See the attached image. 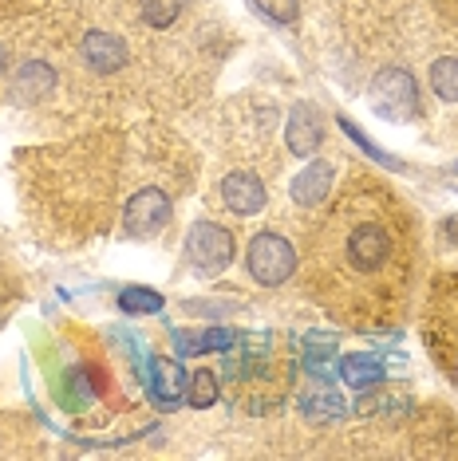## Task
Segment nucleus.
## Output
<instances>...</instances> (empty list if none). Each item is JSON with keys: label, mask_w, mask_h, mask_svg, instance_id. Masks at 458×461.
<instances>
[{"label": "nucleus", "mask_w": 458, "mask_h": 461, "mask_svg": "<svg viewBox=\"0 0 458 461\" xmlns=\"http://www.w3.org/2000/svg\"><path fill=\"white\" fill-rule=\"evenodd\" d=\"M419 265L411 205L376 177H352L308 249V288L328 316L352 328H388L403 316Z\"/></svg>", "instance_id": "f257e3e1"}, {"label": "nucleus", "mask_w": 458, "mask_h": 461, "mask_svg": "<svg viewBox=\"0 0 458 461\" xmlns=\"http://www.w3.org/2000/svg\"><path fill=\"white\" fill-rule=\"evenodd\" d=\"M423 339L443 375H458V272H446L426 292Z\"/></svg>", "instance_id": "f03ea898"}, {"label": "nucleus", "mask_w": 458, "mask_h": 461, "mask_svg": "<svg viewBox=\"0 0 458 461\" xmlns=\"http://www.w3.org/2000/svg\"><path fill=\"white\" fill-rule=\"evenodd\" d=\"M368 99H371V111H376L383 122H411L423 114L419 83L403 68H383L380 76L371 79Z\"/></svg>", "instance_id": "7ed1b4c3"}, {"label": "nucleus", "mask_w": 458, "mask_h": 461, "mask_svg": "<svg viewBox=\"0 0 458 461\" xmlns=\"http://www.w3.org/2000/svg\"><path fill=\"white\" fill-rule=\"evenodd\" d=\"M245 268L261 288H280L285 280H293V272H297L293 240H285L280 233H257L253 240H249Z\"/></svg>", "instance_id": "20e7f679"}, {"label": "nucleus", "mask_w": 458, "mask_h": 461, "mask_svg": "<svg viewBox=\"0 0 458 461\" xmlns=\"http://www.w3.org/2000/svg\"><path fill=\"white\" fill-rule=\"evenodd\" d=\"M237 257V240L225 225L217 221H194V229L186 233V265L202 276H217L234 265Z\"/></svg>", "instance_id": "39448f33"}, {"label": "nucleus", "mask_w": 458, "mask_h": 461, "mask_svg": "<svg viewBox=\"0 0 458 461\" xmlns=\"http://www.w3.org/2000/svg\"><path fill=\"white\" fill-rule=\"evenodd\" d=\"M170 213H174L170 194L162 185H142V190L131 194L127 209H123V233L134 240H151L170 225Z\"/></svg>", "instance_id": "423d86ee"}, {"label": "nucleus", "mask_w": 458, "mask_h": 461, "mask_svg": "<svg viewBox=\"0 0 458 461\" xmlns=\"http://www.w3.org/2000/svg\"><path fill=\"white\" fill-rule=\"evenodd\" d=\"M265 182L257 174H245V170H237V174H225L222 177V202L229 205V213H237V217H257L265 209Z\"/></svg>", "instance_id": "0eeeda50"}, {"label": "nucleus", "mask_w": 458, "mask_h": 461, "mask_svg": "<svg viewBox=\"0 0 458 461\" xmlns=\"http://www.w3.org/2000/svg\"><path fill=\"white\" fill-rule=\"evenodd\" d=\"M79 51H83V59H87V68L99 71V76L123 71V68H127V59H131V48L123 44L114 32H103V28H96V32L83 36Z\"/></svg>", "instance_id": "6e6552de"}, {"label": "nucleus", "mask_w": 458, "mask_h": 461, "mask_svg": "<svg viewBox=\"0 0 458 461\" xmlns=\"http://www.w3.org/2000/svg\"><path fill=\"white\" fill-rule=\"evenodd\" d=\"M289 150L297 154V158H312V154L320 150V142H325V122H320V114L312 103H297L293 114H289Z\"/></svg>", "instance_id": "1a4fd4ad"}, {"label": "nucleus", "mask_w": 458, "mask_h": 461, "mask_svg": "<svg viewBox=\"0 0 458 461\" xmlns=\"http://www.w3.org/2000/svg\"><path fill=\"white\" fill-rule=\"evenodd\" d=\"M332 177H336V170H332L328 162H312L293 177L289 194H293V202L300 209H316V205H325V197L332 190Z\"/></svg>", "instance_id": "9d476101"}, {"label": "nucleus", "mask_w": 458, "mask_h": 461, "mask_svg": "<svg viewBox=\"0 0 458 461\" xmlns=\"http://www.w3.org/2000/svg\"><path fill=\"white\" fill-rule=\"evenodd\" d=\"M51 87H56V71H51L48 64L32 59V64L20 68V76H16V99L36 103V99H44Z\"/></svg>", "instance_id": "9b49d317"}, {"label": "nucleus", "mask_w": 458, "mask_h": 461, "mask_svg": "<svg viewBox=\"0 0 458 461\" xmlns=\"http://www.w3.org/2000/svg\"><path fill=\"white\" fill-rule=\"evenodd\" d=\"M154 398H159L162 406H179V398H182V386H186V375H182V366L179 363H154Z\"/></svg>", "instance_id": "f8f14e48"}, {"label": "nucleus", "mask_w": 458, "mask_h": 461, "mask_svg": "<svg viewBox=\"0 0 458 461\" xmlns=\"http://www.w3.org/2000/svg\"><path fill=\"white\" fill-rule=\"evenodd\" d=\"M426 83H431V91L443 103H458V56H439L435 59Z\"/></svg>", "instance_id": "ddd939ff"}, {"label": "nucleus", "mask_w": 458, "mask_h": 461, "mask_svg": "<svg viewBox=\"0 0 458 461\" xmlns=\"http://www.w3.org/2000/svg\"><path fill=\"white\" fill-rule=\"evenodd\" d=\"M182 8H186V0H139V16L151 28H170L182 16Z\"/></svg>", "instance_id": "4468645a"}, {"label": "nucleus", "mask_w": 458, "mask_h": 461, "mask_svg": "<svg viewBox=\"0 0 458 461\" xmlns=\"http://www.w3.org/2000/svg\"><path fill=\"white\" fill-rule=\"evenodd\" d=\"M119 308L127 312V316H154V312H162L166 303L154 288H127L119 296Z\"/></svg>", "instance_id": "2eb2a0df"}, {"label": "nucleus", "mask_w": 458, "mask_h": 461, "mask_svg": "<svg viewBox=\"0 0 458 461\" xmlns=\"http://www.w3.org/2000/svg\"><path fill=\"white\" fill-rule=\"evenodd\" d=\"M344 379L352 386H371V383L383 379V371L371 355H348V359H344Z\"/></svg>", "instance_id": "dca6fc26"}, {"label": "nucleus", "mask_w": 458, "mask_h": 461, "mask_svg": "<svg viewBox=\"0 0 458 461\" xmlns=\"http://www.w3.org/2000/svg\"><path fill=\"white\" fill-rule=\"evenodd\" d=\"M217 394H222V383H217V375L206 371V366H197L194 379H190V406L206 411V406L217 402Z\"/></svg>", "instance_id": "f3484780"}, {"label": "nucleus", "mask_w": 458, "mask_h": 461, "mask_svg": "<svg viewBox=\"0 0 458 461\" xmlns=\"http://www.w3.org/2000/svg\"><path fill=\"white\" fill-rule=\"evenodd\" d=\"M253 8L261 16H269L273 24H297V16H300V5L297 0H253Z\"/></svg>", "instance_id": "a211bd4d"}, {"label": "nucleus", "mask_w": 458, "mask_h": 461, "mask_svg": "<svg viewBox=\"0 0 458 461\" xmlns=\"http://www.w3.org/2000/svg\"><path fill=\"white\" fill-rule=\"evenodd\" d=\"M229 348H234V335H229L225 328H210L202 339L194 343V351H229Z\"/></svg>", "instance_id": "6ab92c4d"}, {"label": "nucleus", "mask_w": 458, "mask_h": 461, "mask_svg": "<svg viewBox=\"0 0 458 461\" xmlns=\"http://www.w3.org/2000/svg\"><path fill=\"white\" fill-rule=\"evenodd\" d=\"M340 127H344V134H348V139H356V146H363V150H368V154H371V158H380V162H388V166H399V162H395V158H388V154H383V150H380V146H376V142H371V139H368V134H363V131H356V127H352V122H348V119H340Z\"/></svg>", "instance_id": "aec40b11"}, {"label": "nucleus", "mask_w": 458, "mask_h": 461, "mask_svg": "<svg viewBox=\"0 0 458 461\" xmlns=\"http://www.w3.org/2000/svg\"><path fill=\"white\" fill-rule=\"evenodd\" d=\"M8 68V59H5V51H0V71H5Z\"/></svg>", "instance_id": "412c9836"}]
</instances>
